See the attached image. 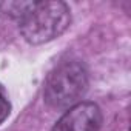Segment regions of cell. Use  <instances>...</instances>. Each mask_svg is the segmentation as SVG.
Segmentation results:
<instances>
[{
  "label": "cell",
  "instance_id": "1",
  "mask_svg": "<svg viewBox=\"0 0 131 131\" xmlns=\"http://www.w3.org/2000/svg\"><path fill=\"white\" fill-rule=\"evenodd\" d=\"M2 6L11 19L17 20L22 36L32 45L59 37L71 23V11L63 2H16Z\"/></svg>",
  "mask_w": 131,
  "mask_h": 131
},
{
  "label": "cell",
  "instance_id": "4",
  "mask_svg": "<svg viewBox=\"0 0 131 131\" xmlns=\"http://www.w3.org/2000/svg\"><path fill=\"white\" fill-rule=\"evenodd\" d=\"M11 113V102L5 86L0 83V123H3Z\"/></svg>",
  "mask_w": 131,
  "mask_h": 131
},
{
  "label": "cell",
  "instance_id": "2",
  "mask_svg": "<svg viewBox=\"0 0 131 131\" xmlns=\"http://www.w3.org/2000/svg\"><path fill=\"white\" fill-rule=\"evenodd\" d=\"M88 90V73L77 60H65L48 74L43 99L54 110H68L79 103Z\"/></svg>",
  "mask_w": 131,
  "mask_h": 131
},
{
  "label": "cell",
  "instance_id": "3",
  "mask_svg": "<svg viewBox=\"0 0 131 131\" xmlns=\"http://www.w3.org/2000/svg\"><path fill=\"white\" fill-rule=\"evenodd\" d=\"M102 111L94 102H79L67 110L54 125L52 131H99Z\"/></svg>",
  "mask_w": 131,
  "mask_h": 131
}]
</instances>
